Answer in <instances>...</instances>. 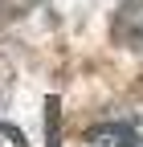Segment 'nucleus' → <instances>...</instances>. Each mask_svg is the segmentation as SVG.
<instances>
[{
    "label": "nucleus",
    "instance_id": "obj_4",
    "mask_svg": "<svg viewBox=\"0 0 143 147\" xmlns=\"http://www.w3.org/2000/svg\"><path fill=\"white\" fill-rule=\"evenodd\" d=\"M0 147H29V143H25V135L16 131V127L0 123Z\"/></svg>",
    "mask_w": 143,
    "mask_h": 147
},
{
    "label": "nucleus",
    "instance_id": "obj_3",
    "mask_svg": "<svg viewBox=\"0 0 143 147\" xmlns=\"http://www.w3.org/2000/svg\"><path fill=\"white\" fill-rule=\"evenodd\" d=\"M41 0H0V12H8V16H25V12H33Z\"/></svg>",
    "mask_w": 143,
    "mask_h": 147
},
{
    "label": "nucleus",
    "instance_id": "obj_2",
    "mask_svg": "<svg viewBox=\"0 0 143 147\" xmlns=\"http://www.w3.org/2000/svg\"><path fill=\"white\" fill-rule=\"evenodd\" d=\"M135 135L127 131V127H102V131H90V139H86V147H131Z\"/></svg>",
    "mask_w": 143,
    "mask_h": 147
},
{
    "label": "nucleus",
    "instance_id": "obj_1",
    "mask_svg": "<svg viewBox=\"0 0 143 147\" xmlns=\"http://www.w3.org/2000/svg\"><path fill=\"white\" fill-rule=\"evenodd\" d=\"M115 41L143 53V0H127L115 16Z\"/></svg>",
    "mask_w": 143,
    "mask_h": 147
},
{
    "label": "nucleus",
    "instance_id": "obj_5",
    "mask_svg": "<svg viewBox=\"0 0 143 147\" xmlns=\"http://www.w3.org/2000/svg\"><path fill=\"white\" fill-rule=\"evenodd\" d=\"M57 102H49V147H57Z\"/></svg>",
    "mask_w": 143,
    "mask_h": 147
}]
</instances>
